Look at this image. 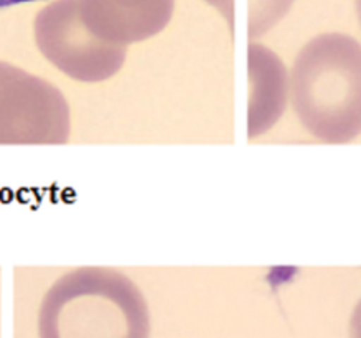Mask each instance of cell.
Returning <instances> with one entry per match:
<instances>
[{"label":"cell","instance_id":"obj_2","mask_svg":"<svg viewBox=\"0 0 361 338\" xmlns=\"http://www.w3.org/2000/svg\"><path fill=\"white\" fill-rule=\"evenodd\" d=\"M290 104L300 126L324 144L361 135V43L340 32L320 33L297 53Z\"/></svg>","mask_w":361,"mask_h":338},{"label":"cell","instance_id":"obj_1","mask_svg":"<svg viewBox=\"0 0 361 338\" xmlns=\"http://www.w3.org/2000/svg\"><path fill=\"white\" fill-rule=\"evenodd\" d=\"M38 338H150L147 298L119 269L76 267L43 296Z\"/></svg>","mask_w":361,"mask_h":338},{"label":"cell","instance_id":"obj_5","mask_svg":"<svg viewBox=\"0 0 361 338\" xmlns=\"http://www.w3.org/2000/svg\"><path fill=\"white\" fill-rule=\"evenodd\" d=\"M173 8L175 0H80L85 25L101 40L126 48L159 35Z\"/></svg>","mask_w":361,"mask_h":338},{"label":"cell","instance_id":"obj_9","mask_svg":"<svg viewBox=\"0 0 361 338\" xmlns=\"http://www.w3.org/2000/svg\"><path fill=\"white\" fill-rule=\"evenodd\" d=\"M348 337L350 338H361V298L356 302L353 312L350 315L348 323Z\"/></svg>","mask_w":361,"mask_h":338},{"label":"cell","instance_id":"obj_8","mask_svg":"<svg viewBox=\"0 0 361 338\" xmlns=\"http://www.w3.org/2000/svg\"><path fill=\"white\" fill-rule=\"evenodd\" d=\"M226 18L229 28H234V0H204Z\"/></svg>","mask_w":361,"mask_h":338},{"label":"cell","instance_id":"obj_11","mask_svg":"<svg viewBox=\"0 0 361 338\" xmlns=\"http://www.w3.org/2000/svg\"><path fill=\"white\" fill-rule=\"evenodd\" d=\"M355 8H356V17H358V22L361 27V0H355Z\"/></svg>","mask_w":361,"mask_h":338},{"label":"cell","instance_id":"obj_10","mask_svg":"<svg viewBox=\"0 0 361 338\" xmlns=\"http://www.w3.org/2000/svg\"><path fill=\"white\" fill-rule=\"evenodd\" d=\"M27 2H37V0H0V8L18 6V4H27Z\"/></svg>","mask_w":361,"mask_h":338},{"label":"cell","instance_id":"obj_3","mask_svg":"<svg viewBox=\"0 0 361 338\" xmlns=\"http://www.w3.org/2000/svg\"><path fill=\"white\" fill-rule=\"evenodd\" d=\"M33 35L45 60L73 81L97 85L123 70L128 48L97 38L82 22L80 0H53L37 13Z\"/></svg>","mask_w":361,"mask_h":338},{"label":"cell","instance_id":"obj_4","mask_svg":"<svg viewBox=\"0 0 361 338\" xmlns=\"http://www.w3.org/2000/svg\"><path fill=\"white\" fill-rule=\"evenodd\" d=\"M70 135L71 111L60 87L0 61V145H61Z\"/></svg>","mask_w":361,"mask_h":338},{"label":"cell","instance_id":"obj_6","mask_svg":"<svg viewBox=\"0 0 361 338\" xmlns=\"http://www.w3.org/2000/svg\"><path fill=\"white\" fill-rule=\"evenodd\" d=\"M247 85V140H256L274 129L290 104V73L271 48L250 42Z\"/></svg>","mask_w":361,"mask_h":338},{"label":"cell","instance_id":"obj_7","mask_svg":"<svg viewBox=\"0 0 361 338\" xmlns=\"http://www.w3.org/2000/svg\"><path fill=\"white\" fill-rule=\"evenodd\" d=\"M294 0H250L247 38L255 42L274 28L290 11Z\"/></svg>","mask_w":361,"mask_h":338}]
</instances>
